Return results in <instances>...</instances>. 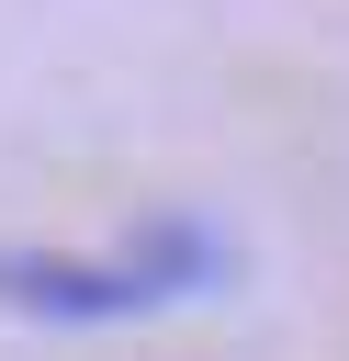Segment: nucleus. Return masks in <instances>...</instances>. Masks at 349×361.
I'll use <instances>...</instances> for the list:
<instances>
[{
	"label": "nucleus",
	"instance_id": "obj_1",
	"mask_svg": "<svg viewBox=\"0 0 349 361\" xmlns=\"http://www.w3.org/2000/svg\"><path fill=\"white\" fill-rule=\"evenodd\" d=\"M236 271V248L203 214H146L124 248H0V316L34 327H135L169 316L191 293H214Z\"/></svg>",
	"mask_w": 349,
	"mask_h": 361
}]
</instances>
